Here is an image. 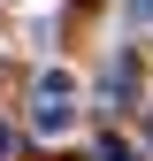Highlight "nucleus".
Here are the masks:
<instances>
[{
  "label": "nucleus",
  "mask_w": 153,
  "mask_h": 161,
  "mask_svg": "<svg viewBox=\"0 0 153 161\" xmlns=\"http://www.w3.org/2000/svg\"><path fill=\"white\" fill-rule=\"evenodd\" d=\"M100 161H138V153H130L123 138H100Z\"/></svg>",
  "instance_id": "3"
},
{
  "label": "nucleus",
  "mask_w": 153,
  "mask_h": 161,
  "mask_svg": "<svg viewBox=\"0 0 153 161\" xmlns=\"http://www.w3.org/2000/svg\"><path fill=\"white\" fill-rule=\"evenodd\" d=\"M76 123V77L69 69H38V85H31V130L38 138H69Z\"/></svg>",
  "instance_id": "1"
},
{
  "label": "nucleus",
  "mask_w": 153,
  "mask_h": 161,
  "mask_svg": "<svg viewBox=\"0 0 153 161\" xmlns=\"http://www.w3.org/2000/svg\"><path fill=\"white\" fill-rule=\"evenodd\" d=\"M130 85H138V62H130V54H115V62H107V108H130Z\"/></svg>",
  "instance_id": "2"
},
{
  "label": "nucleus",
  "mask_w": 153,
  "mask_h": 161,
  "mask_svg": "<svg viewBox=\"0 0 153 161\" xmlns=\"http://www.w3.org/2000/svg\"><path fill=\"white\" fill-rule=\"evenodd\" d=\"M0 161H8V123H0Z\"/></svg>",
  "instance_id": "4"
}]
</instances>
